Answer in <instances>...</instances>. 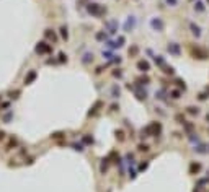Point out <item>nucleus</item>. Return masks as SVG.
Here are the masks:
<instances>
[{"instance_id":"1","label":"nucleus","mask_w":209,"mask_h":192,"mask_svg":"<svg viewBox=\"0 0 209 192\" xmlns=\"http://www.w3.org/2000/svg\"><path fill=\"white\" fill-rule=\"evenodd\" d=\"M34 75H36V73H34V72H31V73L28 75V78H25V82H26V83H29V82H31V80H33V78H34Z\"/></svg>"},{"instance_id":"2","label":"nucleus","mask_w":209,"mask_h":192,"mask_svg":"<svg viewBox=\"0 0 209 192\" xmlns=\"http://www.w3.org/2000/svg\"><path fill=\"white\" fill-rule=\"evenodd\" d=\"M139 69H144V70H147V69H149L147 62H139Z\"/></svg>"},{"instance_id":"3","label":"nucleus","mask_w":209,"mask_h":192,"mask_svg":"<svg viewBox=\"0 0 209 192\" xmlns=\"http://www.w3.org/2000/svg\"><path fill=\"white\" fill-rule=\"evenodd\" d=\"M191 171H199V164H191Z\"/></svg>"}]
</instances>
